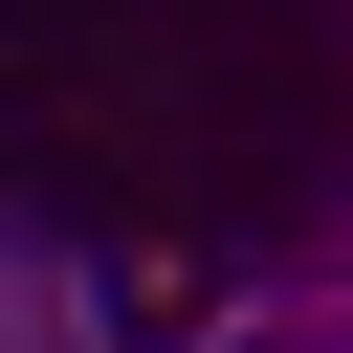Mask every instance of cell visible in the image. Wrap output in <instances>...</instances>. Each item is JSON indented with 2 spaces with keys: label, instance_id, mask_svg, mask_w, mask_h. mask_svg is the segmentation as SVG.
Masks as SVG:
<instances>
[{
  "label": "cell",
  "instance_id": "cell-1",
  "mask_svg": "<svg viewBox=\"0 0 353 353\" xmlns=\"http://www.w3.org/2000/svg\"><path fill=\"white\" fill-rule=\"evenodd\" d=\"M199 309H221V287H199V243H110V331H132V353H176Z\"/></svg>",
  "mask_w": 353,
  "mask_h": 353
}]
</instances>
